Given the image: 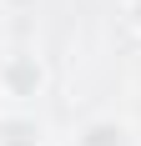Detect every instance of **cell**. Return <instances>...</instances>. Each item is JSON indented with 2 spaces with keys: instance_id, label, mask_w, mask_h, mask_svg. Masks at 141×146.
Returning a JSON list of instances; mask_svg holds the SVG:
<instances>
[{
  "instance_id": "cell-1",
  "label": "cell",
  "mask_w": 141,
  "mask_h": 146,
  "mask_svg": "<svg viewBox=\"0 0 141 146\" xmlns=\"http://www.w3.org/2000/svg\"><path fill=\"white\" fill-rule=\"evenodd\" d=\"M0 136H5V146H35V131H30V126H20V121H10Z\"/></svg>"
},
{
  "instance_id": "cell-3",
  "label": "cell",
  "mask_w": 141,
  "mask_h": 146,
  "mask_svg": "<svg viewBox=\"0 0 141 146\" xmlns=\"http://www.w3.org/2000/svg\"><path fill=\"white\" fill-rule=\"evenodd\" d=\"M136 20H141V5H136Z\"/></svg>"
},
{
  "instance_id": "cell-2",
  "label": "cell",
  "mask_w": 141,
  "mask_h": 146,
  "mask_svg": "<svg viewBox=\"0 0 141 146\" xmlns=\"http://www.w3.org/2000/svg\"><path fill=\"white\" fill-rule=\"evenodd\" d=\"M81 146H121V131H111V126H96V131H86Z\"/></svg>"
}]
</instances>
